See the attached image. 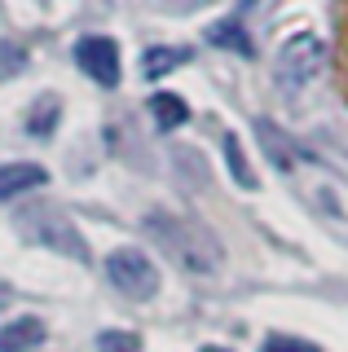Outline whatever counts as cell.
Listing matches in <instances>:
<instances>
[{"instance_id": "cell-1", "label": "cell", "mask_w": 348, "mask_h": 352, "mask_svg": "<svg viewBox=\"0 0 348 352\" xmlns=\"http://www.w3.org/2000/svg\"><path fill=\"white\" fill-rule=\"evenodd\" d=\"M146 234L159 238V247L186 273H212L221 264V247L212 242V234H203L199 225H186L177 216H146Z\"/></svg>"}, {"instance_id": "cell-2", "label": "cell", "mask_w": 348, "mask_h": 352, "mask_svg": "<svg viewBox=\"0 0 348 352\" xmlns=\"http://www.w3.org/2000/svg\"><path fill=\"white\" fill-rule=\"evenodd\" d=\"M18 234H27L31 242H45V247L62 251V256H75V260H89V247H84L80 229L71 225L58 207H31V212L18 216Z\"/></svg>"}, {"instance_id": "cell-3", "label": "cell", "mask_w": 348, "mask_h": 352, "mask_svg": "<svg viewBox=\"0 0 348 352\" xmlns=\"http://www.w3.org/2000/svg\"><path fill=\"white\" fill-rule=\"evenodd\" d=\"M106 282L128 300H150L159 291V269L150 264V256H141L137 247H124L106 260Z\"/></svg>"}, {"instance_id": "cell-4", "label": "cell", "mask_w": 348, "mask_h": 352, "mask_svg": "<svg viewBox=\"0 0 348 352\" xmlns=\"http://www.w3.org/2000/svg\"><path fill=\"white\" fill-rule=\"evenodd\" d=\"M322 58H326L322 40L313 36V31H296V36H291V40L278 49V84H282V88L309 84L313 75L322 71Z\"/></svg>"}, {"instance_id": "cell-5", "label": "cell", "mask_w": 348, "mask_h": 352, "mask_svg": "<svg viewBox=\"0 0 348 352\" xmlns=\"http://www.w3.org/2000/svg\"><path fill=\"white\" fill-rule=\"evenodd\" d=\"M75 66H80L93 84L115 88L119 84V44L106 40V36H84L75 44Z\"/></svg>"}, {"instance_id": "cell-6", "label": "cell", "mask_w": 348, "mask_h": 352, "mask_svg": "<svg viewBox=\"0 0 348 352\" xmlns=\"http://www.w3.org/2000/svg\"><path fill=\"white\" fill-rule=\"evenodd\" d=\"M49 181V172L40 163H5L0 168V198H18V194H31Z\"/></svg>"}, {"instance_id": "cell-7", "label": "cell", "mask_w": 348, "mask_h": 352, "mask_svg": "<svg viewBox=\"0 0 348 352\" xmlns=\"http://www.w3.org/2000/svg\"><path fill=\"white\" fill-rule=\"evenodd\" d=\"M40 339H45V322L40 317H18V322L0 330V352H31Z\"/></svg>"}, {"instance_id": "cell-8", "label": "cell", "mask_w": 348, "mask_h": 352, "mask_svg": "<svg viewBox=\"0 0 348 352\" xmlns=\"http://www.w3.org/2000/svg\"><path fill=\"white\" fill-rule=\"evenodd\" d=\"M208 40L216 44V49H230V53H238V58H252V53H256L238 18H221V22H212V27H208Z\"/></svg>"}, {"instance_id": "cell-9", "label": "cell", "mask_w": 348, "mask_h": 352, "mask_svg": "<svg viewBox=\"0 0 348 352\" xmlns=\"http://www.w3.org/2000/svg\"><path fill=\"white\" fill-rule=\"evenodd\" d=\"M150 110H155V124H159L163 132L181 128V124L190 119V106L181 102L177 93H155V97H150Z\"/></svg>"}, {"instance_id": "cell-10", "label": "cell", "mask_w": 348, "mask_h": 352, "mask_svg": "<svg viewBox=\"0 0 348 352\" xmlns=\"http://www.w3.org/2000/svg\"><path fill=\"white\" fill-rule=\"evenodd\" d=\"M181 62H190V49H168V44H159V49H146V58H141V71H146L150 80H163V75L177 71Z\"/></svg>"}, {"instance_id": "cell-11", "label": "cell", "mask_w": 348, "mask_h": 352, "mask_svg": "<svg viewBox=\"0 0 348 352\" xmlns=\"http://www.w3.org/2000/svg\"><path fill=\"white\" fill-rule=\"evenodd\" d=\"M53 124H58V97L45 93V97L36 102V110L27 115V128H31V137H49Z\"/></svg>"}, {"instance_id": "cell-12", "label": "cell", "mask_w": 348, "mask_h": 352, "mask_svg": "<svg viewBox=\"0 0 348 352\" xmlns=\"http://www.w3.org/2000/svg\"><path fill=\"white\" fill-rule=\"evenodd\" d=\"M225 159H230L234 181L243 185V190H256V176H252V168H247V154H243V146H238V137H225Z\"/></svg>"}, {"instance_id": "cell-13", "label": "cell", "mask_w": 348, "mask_h": 352, "mask_svg": "<svg viewBox=\"0 0 348 352\" xmlns=\"http://www.w3.org/2000/svg\"><path fill=\"white\" fill-rule=\"evenodd\" d=\"M260 141H265V150H269V159H274L278 163V168L282 172H287L291 168V146H287V141H282V132H274V124H265V119H260Z\"/></svg>"}, {"instance_id": "cell-14", "label": "cell", "mask_w": 348, "mask_h": 352, "mask_svg": "<svg viewBox=\"0 0 348 352\" xmlns=\"http://www.w3.org/2000/svg\"><path fill=\"white\" fill-rule=\"evenodd\" d=\"M97 352H141V335H133V330H102Z\"/></svg>"}, {"instance_id": "cell-15", "label": "cell", "mask_w": 348, "mask_h": 352, "mask_svg": "<svg viewBox=\"0 0 348 352\" xmlns=\"http://www.w3.org/2000/svg\"><path fill=\"white\" fill-rule=\"evenodd\" d=\"M260 352H318L313 344H304V339H287V335H269L265 348Z\"/></svg>"}, {"instance_id": "cell-16", "label": "cell", "mask_w": 348, "mask_h": 352, "mask_svg": "<svg viewBox=\"0 0 348 352\" xmlns=\"http://www.w3.org/2000/svg\"><path fill=\"white\" fill-rule=\"evenodd\" d=\"M252 5H256V0H243V9H252Z\"/></svg>"}]
</instances>
